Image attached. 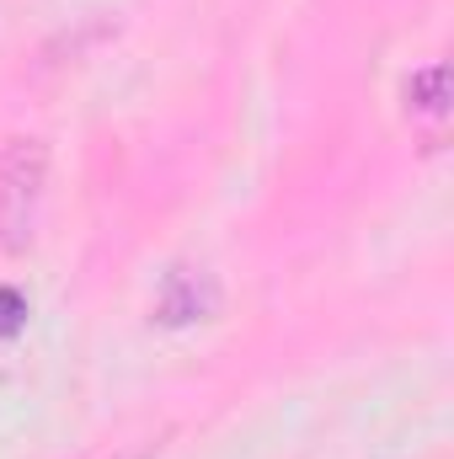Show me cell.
Segmentation results:
<instances>
[{"label":"cell","instance_id":"3957f363","mask_svg":"<svg viewBox=\"0 0 454 459\" xmlns=\"http://www.w3.org/2000/svg\"><path fill=\"white\" fill-rule=\"evenodd\" d=\"M406 113L412 117H433V123L450 113V70H444L439 59L406 75Z\"/></svg>","mask_w":454,"mask_h":459},{"label":"cell","instance_id":"277c9868","mask_svg":"<svg viewBox=\"0 0 454 459\" xmlns=\"http://www.w3.org/2000/svg\"><path fill=\"white\" fill-rule=\"evenodd\" d=\"M22 326H27V299H22L11 283H0V342L16 337Z\"/></svg>","mask_w":454,"mask_h":459},{"label":"cell","instance_id":"7a4b0ae2","mask_svg":"<svg viewBox=\"0 0 454 459\" xmlns=\"http://www.w3.org/2000/svg\"><path fill=\"white\" fill-rule=\"evenodd\" d=\"M161 321L166 326H182V321H204L209 310H214V283L204 278V273H188V267H177L171 278H166V289H161Z\"/></svg>","mask_w":454,"mask_h":459},{"label":"cell","instance_id":"6da1fadb","mask_svg":"<svg viewBox=\"0 0 454 459\" xmlns=\"http://www.w3.org/2000/svg\"><path fill=\"white\" fill-rule=\"evenodd\" d=\"M48 193V144L43 139H11L0 150V246L27 251L38 235Z\"/></svg>","mask_w":454,"mask_h":459}]
</instances>
